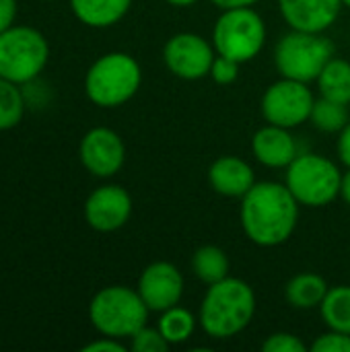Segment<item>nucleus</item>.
<instances>
[{"label": "nucleus", "mask_w": 350, "mask_h": 352, "mask_svg": "<svg viewBox=\"0 0 350 352\" xmlns=\"http://www.w3.org/2000/svg\"><path fill=\"white\" fill-rule=\"evenodd\" d=\"M17 14V0H0V33L12 27Z\"/></svg>", "instance_id": "30"}, {"label": "nucleus", "mask_w": 350, "mask_h": 352, "mask_svg": "<svg viewBox=\"0 0 350 352\" xmlns=\"http://www.w3.org/2000/svg\"><path fill=\"white\" fill-rule=\"evenodd\" d=\"M256 314V293L241 278H223L208 285L200 303V326L217 340H227L243 332Z\"/></svg>", "instance_id": "2"}, {"label": "nucleus", "mask_w": 350, "mask_h": 352, "mask_svg": "<svg viewBox=\"0 0 350 352\" xmlns=\"http://www.w3.org/2000/svg\"><path fill=\"white\" fill-rule=\"evenodd\" d=\"M80 161L85 169L97 177L116 175L126 161V146L118 132L109 128H93L80 140Z\"/></svg>", "instance_id": "11"}, {"label": "nucleus", "mask_w": 350, "mask_h": 352, "mask_svg": "<svg viewBox=\"0 0 350 352\" xmlns=\"http://www.w3.org/2000/svg\"><path fill=\"white\" fill-rule=\"evenodd\" d=\"M342 4H344V6H349V8H350V0H342Z\"/></svg>", "instance_id": "35"}, {"label": "nucleus", "mask_w": 350, "mask_h": 352, "mask_svg": "<svg viewBox=\"0 0 350 352\" xmlns=\"http://www.w3.org/2000/svg\"><path fill=\"white\" fill-rule=\"evenodd\" d=\"M311 351L314 352H350V334L330 330V332L322 334V336L311 344Z\"/></svg>", "instance_id": "28"}, {"label": "nucleus", "mask_w": 350, "mask_h": 352, "mask_svg": "<svg viewBox=\"0 0 350 352\" xmlns=\"http://www.w3.org/2000/svg\"><path fill=\"white\" fill-rule=\"evenodd\" d=\"M318 89L322 97L350 105V62L332 58L318 76Z\"/></svg>", "instance_id": "19"}, {"label": "nucleus", "mask_w": 350, "mask_h": 352, "mask_svg": "<svg viewBox=\"0 0 350 352\" xmlns=\"http://www.w3.org/2000/svg\"><path fill=\"white\" fill-rule=\"evenodd\" d=\"M192 270L202 283L215 285L229 276V258L217 245H202L192 256Z\"/></svg>", "instance_id": "20"}, {"label": "nucleus", "mask_w": 350, "mask_h": 352, "mask_svg": "<svg viewBox=\"0 0 350 352\" xmlns=\"http://www.w3.org/2000/svg\"><path fill=\"white\" fill-rule=\"evenodd\" d=\"M132 214V198L120 186H101L85 202V219L89 227L101 233L122 229Z\"/></svg>", "instance_id": "13"}, {"label": "nucleus", "mask_w": 350, "mask_h": 352, "mask_svg": "<svg viewBox=\"0 0 350 352\" xmlns=\"http://www.w3.org/2000/svg\"><path fill=\"white\" fill-rule=\"evenodd\" d=\"M322 320L330 330L350 334V287L338 285L328 291L322 305Z\"/></svg>", "instance_id": "21"}, {"label": "nucleus", "mask_w": 350, "mask_h": 352, "mask_svg": "<svg viewBox=\"0 0 350 352\" xmlns=\"http://www.w3.org/2000/svg\"><path fill=\"white\" fill-rule=\"evenodd\" d=\"M239 62H235V60H231V58H225V56H219L217 54V58H215V62H212V66H210V78L215 80V82H219V85H231V82H235L237 80V76H239Z\"/></svg>", "instance_id": "26"}, {"label": "nucleus", "mask_w": 350, "mask_h": 352, "mask_svg": "<svg viewBox=\"0 0 350 352\" xmlns=\"http://www.w3.org/2000/svg\"><path fill=\"white\" fill-rule=\"evenodd\" d=\"M76 19L89 27H111L126 16L132 0H70Z\"/></svg>", "instance_id": "17"}, {"label": "nucleus", "mask_w": 350, "mask_h": 352, "mask_svg": "<svg viewBox=\"0 0 350 352\" xmlns=\"http://www.w3.org/2000/svg\"><path fill=\"white\" fill-rule=\"evenodd\" d=\"M309 122L322 130V132H340L347 124H349V105L347 103H338L332 101L328 97H320L314 103Z\"/></svg>", "instance_id": "23"}, {"label": "nucleus", "mask_w": 350, "mask_h": 352, "mask_svg": "<svg viewBox=\"0 0 350 352\" xmlns=\"http://www.w3.org/2000/svg\"><path fill=\"white\" fill-rule=\"evenodd\" d=\"M212 4H217L221 10H227V8H243V6H254L256 2L260 0H210Z\"/></svg>", "instance_id": "32"}, {"label": "nucleus", "mask_w": 350, "mask_h": 352, "mask_svg": "<svg viewBox=\"0 0 350 352\" xmlns=\"http://www.w3.org/2000/svg\"><path fill=\"white\" fill-rule=\"evenodd\" d=\"M215 58V45L196 33H177L163 47V60L167 68L184 80H198L208 76Z\"/></svg>", "instance_id": "10"}, {"label": "nucleus", "mask_w": 350, "mask_h": 352, "mask_svg": "<svg viewBox=\"0 0 350 352\" xmlns=\"http://www.w3.org/2000/svg\"><path fill=\"white\" fill-rule=\"evenodd\" d=\"M340 179L342 173L328 157L305 153L287 167L285 184L299 204L320 208L340 196Z\"/></svg>", "instance_id": "7"}, {"label": "nucleus", "mask_w": 350, "mask_h": 352, "mask_svg": "<svg viewBox=\"0 0 350 352\" xmlns=\"http://www.w3.org/2000/svg\"><path fill=\"white\" fill-rule=\"evenodd\" d=\"M252 151L254 157L272 169H283L289 167L297 153V142L293 138V134L289 132V128L283 126H274V124H266L264 128H260L254 138H252Z\"/></svg>", "instance_id": "15"}, {"label": "nucleus", "mask_w": 350, "mask_h": 352, "mask_svg": "<svg viewBox=\"0 0 350 352\" xmlns=\"http://www.w3.org/2000/svg\"><path fill=\"white\" fill-rule=\"evenodd\" d=\"M169 4H173V6H192L194 2H198V0H167Z\"/></svg>", "instance_id": "34"}, {"label": "nucleus", "mask_w": 350, "mask_h": 352, "mask_svg": "<svg viewBox=\"0 0 350 352\" xmlns=\"http://www.w3.org/2000/svg\"><path fill=\"white\" fill-rule=\"evenodd\" d=\"M50 45L43 33L33 27H8L0 33V76L23 85L31 82L45 68Z\"/></svg>", "instance_id": "8"}, {"label": "nucleus", "mask_w": 350, "mask_h": 352, "mask_svg": "<svg viewBox=\"0 0 350 352\" xmlns=\"http://www.w3.org/2000/svg\"><path fill=\"white\" fill-rule=\"evenodd\" d=\"M239 221L245 237L260 248H276L289 241L299 223V202L278 182H256L241 198Z\"/></svg>", "instance_id": "1"}, {"label": "nucleus", "mask_w": 350, "mask_h": 352, "mask_svg": "<svg viewBox=\"0 0 350 352\" xmlns=\"http://www.w3.org/2000/svg\"><path fill=\"white\" fill-rule=\"evenodd\" d=\"M340 198L350 206V167L347 173H342V179H340Z\"/></svg>", "instance_id": "33"}, {"label": "nucleus", "mask_w": 350, "mask_h": 352, "mask_svg": "<svg viewBox=\"0 0 350 352\" xmlns=\"http://www.w3.org/2000/svg\"><path fill=\"white\" fill-rule=\"evenodd\" d=\"M25 113V99L17 82L0 76V130L14 128Z\"/></svg>", "instance_id": "24"}, {"label": "nucleus", "mask_w": 350, "mask_h": 352, "mask_svg": "<svg viewBox=\"0 0 350 352\" xmlns=\"http://www.w3.org/2000/svg\"><path fill=\"white\" fill-rule=\"evenodd\" d=\"M338 157L340 161L350 167V122L340 130V136H338Z\"/></svg>", "instance_id": "31"}, {"label": "nucleus", "mask_w": 350, "mask_h": 352, "mask_svg": "<svg viewBox=\"0 0 350 352\" xmlns=\"http://www.w3.org/2000/svg\"><path fill=\"white\" fill-rule=\"evenodd\" d=\"M342 0H278L285 23L295 31L324 33L328 31L342 8Z\"/></svg>", "instance_id": "14"}, {"label": "nucleus", "mask_w": 350, "mask_h": 352, "mask_svg": "<svg viewBox=\"0 0 350 352\" xmlns=\"http://www.w3.org/2000/svg\"><path fill=\"white\" fill-rule=\"evenodd\" d=\"M328 283L316 272H301L293 276L285 287V297L295 309H314L320 307L328 295Z\"/></svg>", "instance_id": "18"}, {"label": "nucleus", "mask_w": 350, "mask_h": 352, "mask_svg": "<svg viewBox=\"0 0 350 352\" xmlns=\"http://www.w3.org/2000/svg\"><path fill=\"white\" fill-rule=\"evenodd\" d=\"M161 334L165 336V340L173 346V344H182L186 342L194 330H196V318L192 316V311L179 307V305H173L165 311H161V318H159V326Z\"/></svg>", "instance_id": "22"}, {"label": "nucleus", "mask_w": 350, "mask_h": 352, "mask_svg": "<svg viewBox=\"0 0 350 352\" xmlns=\"http://www.w3.org/2000/svg\"><path fill=\"white\" fill-rule=\"evenodd\" d=\"M210 188L227 198H243L256 184L254 169L239 157H221L208 169Z\"/></svg>", "instance_id": "16"}, {"label": "nucleus", "mask_w": 350, "mask_h": 352, "mask_svg": "<svg viewBox=\"0 0 350 352\" xmlns=\"http://www.w3.org/2000/svg\"><path fill=\"white\" fill-rule=\"evenodd\" d=\"M316 97L307 82L285 78L272 82L262 97V116L268 124L283 128H297L311 116Z\"/></svg>", "instance_id": "9"}, {"label": "nucleus", "mask_w": 350, "mask_h": 352, "mask_svg": "<svg viewBox=\"0 0 350 352\" xmlns=\"http://www.w3.org/2000/svg\"><path fill=\"white\" fill-rule=\"evenodd\" d=\"M264 352H307V346L289 332H276L262 344Z\"/></svg>", "instance_id": "27"}, {"label": "nucleus", "mask_w": 350, "mask_h": 352, "mask_svg": "<svg viewBox=\"0 0 350 352\" xmlns=\"http://www.w3.org/2000/svg\"><path fill=\"white\" fill-rule=\"evenodd\" d=\"M142 82L140 64L124 52H111L93 62L85 76V93L99 107H118L130 101Z\"/></svg>", "instance_id": "4"}, {"label": "nucleus", "mask_w": 350, "mask_h": 352, "mask_svg": "<svg viewBox=\"0 0 350 352\" xmlns=\"http://www.w3.org/2000/svg\"><path fill=\"white\" fill-rule=\"evenodd\" d=\"M136 291L151 311L161 314L179 305L184 297V276L171 262H153L142 270Z\"/></svg>", "instance_id": "12"}, {"label": "nucleus", "mask_w": 350, "mask_h": 352, "mask_svg": "<svg viewBox=\"0 0 350 352\" xmlns=\"http://www.w3.org/2000/svg\"><path fill=\"white\" fill-rule=\"evenodd\" d=\"M266 43V23L252 8H227L215 23L212 45L219 56L239 64L254 60Z\"/></svg>", "instance_id": "6"}, {"label": "nucleus", "mask_w": 350, "mask_h": 352, "mask_svg": "<svg viewBox=\"0 0 350 352\" xmlns=\"http://www.w3.org/2000/svg\"><path fill=\"white\" fill-rule=\"evenodd\" d=\"M171 344L165 340L159 328H149L142 326L132 338H130V349L134 352H163Z\"/></svg>", "instance_id": "25"}, {"label": "nucleus", "mask_w": 350, "mask_h": 352, "mask_svg": "<svg viewBox=\"0 0 350 352\" xmlns=\"http://www.w3.org/2000/svg\"><path fill=\"white\" fill-rule=\"evenodd\" d=\"M126 346L118 340V338H111V336H103L91 344H87L83 352H124Z\"/></svg>", "instance_id": "29"}, {"label": "nucleus", "mask_w": 350, "mask_h": 352, "mask_svg": "<svg viewBox=\"0 0 350 352\" xmlns=\"http://www.w3.org/2000/svg\"><path fill=\"white\" fill-rule=\"evenodd\" d=\"M149 307L138 295V291L122 285L101 289L91 305H89V320L93 328L111 338H132L149 320Z\"/></svg>", "instance_id": "3"}, {"label": "nucleus", "mask_w": 350, "mask_h": 352, "mask_svg": "<svg viewBox=\"0 0 350 352\" xmlns=\"http://www.w3.org/2000/svg\"><path fill=\"white\" fill-rule=\"evenodd\" d=\"M334 58V43L324 33L291 29L274 47V64L281 76L301 82L318 80L324 66Z\"/></svg>", "instance_id": "5"}]
</instances>
